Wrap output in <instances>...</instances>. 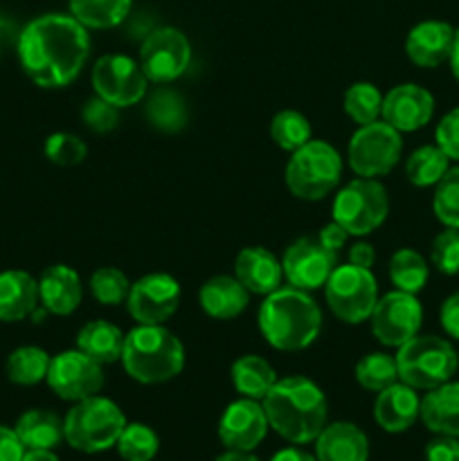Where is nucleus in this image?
Segmentation results:
<instances>
[{"mask_svg": "<svg viewBox=\"0 0 459 461\" xmlns=\"http://www.w3.org/2000/svg\"><path fill=\"white\" fill-rule=\"evenodd\" d=\"M25 453V446L21 444L16 432L12 428L0 426V461H22Z\"/></svg>", "mask_w": 459, "mask_h": 461, "instance_id": "nucleus-47", "label": "nucleus"}, {"mask_svg": "<svg viewBox=\"0 0 459 461\" xmlns=\"http://www.w3.org/2000/svg\"><path fill=\"white\" fill-rule=\"evenodd\" d=\"M399 381L414 390H435L454 376L459 358L448 340L436 336H414L399 347Z\"/></svg>", "mask_w": 459, "mask_h": 461, "instance_id": "nucleus-6", "label": "nucleus"}, {"mask_svg": "<svg viewBox=\"0 0 459 461\" xmlns=\"http://www.w3.org/2000/svg\"><path fill=\"white\" fill-rule=\"evenodd\" d=\"M88 156V147L75 133H54L45 140V158L58 167H76Z\"/></svg>", "mask_w": 459, "mask_h": 461, "instance_id": "nucleus-41", "label": "nucleus"}, {"mask_svg": "<svg viewBox=\"0 0 459 461\" xmlns=\"http://www.w3.org/2000/svg\"><path fill=\"white\" fill-rule=\"evenodd\" d=\"M76 349L99 365L117 363L122 360V349H124V333L106 320H94L81 327L76 336Z\"/></svg>", "mask_w": 459, "mask_h": 461, "instance_id": "nucleus-27", "label": "nucleus"}, {"mask_svg": "<svg viewBox=\"0 0 459 461\" xmlns=\"http://www.w3.org/2000/svg\"><path fill=\"white\" fill-rule=\"evenodd\" d=\"M18 34H21V32H16V25H14L9 18L0 16V59H3V54L7 52L14 43H16Z\"/></svg>", "mask_w": 459, "mask_h": 461, "instance_id": "nucleus-50", "label": "nucleus"}, {"mask_svg": "<svg viewBox=\"0 0 459 461\" xmlns=\"http://www.w3.org/2000/svg\"><path fill=\"white\" fill-rule=\"evenodd\" d=\"M345 111L358 126L378 122L382 111L381 90L367 81L349 86V90L345 93Z\"/></svg>", "mask_w": 459, "mask_h": 461, "instance_id": "nucleus-36", "label": "nucleus"}, {"mask_svg": "<svg viewBox=\"0 0 459 461\" xmlns=\"http://www.w3.org/2000/svg\"><path fill=\"white\" fill-rule=\"evenodd\" d=\"M435 140L436 147H439L450 160L459 162V106L441 117V122L436 124L435 131Z\"/></svg>", "mask_w": 459, "mask_h": 461, "instance_id": "nucleus-44", "label": "nucleus"}, {"mask_svg": "<svg viewBox=\"0 0 459 461\" xmlns=\"http://www.w3.org/2000/svg\"><path fill=\"white\" fill-rule=\"evenodd\" d=\"M349 237L351 234L346 232L345 228H342L340 223H336V221H331V223L328 225H324L322 230H320V243H322L324 248H327V250H331V252H340L342 248L346 246V241H349Z\"/></svg>", "mask_w": 459, "mask_h": 461, "instance_id": "nucleus-48", "label": "nucleus"}, {"mask_svg": "<svg viewBox=\"0 0 459 461\" xmlns=\"http://www.w3.org/2000/svg\"><path fill=\"white\" fill-rule=\"evenodd\" d=\"M282 261L266 248H243L234 261V277L255 295H270L282 284Z\"/></svg>", "mask_w": 459, "mask_h": 461, "instance_id": "nucleus-21", "label": "nucleus"}, {"mask_svg": "<svg viewBox=\"0 0 459 461\" xmlns=\"http://www.w3.org/2000/svg\"><path fill=\"white\" fill-rule=\"evenodd\" d=\"M122 363L133 381L160 385L183 372L184 347L162 324H140L124 336Z\"/></svg>", "mask_w": 459, "mask_h": 461, "instance_id": "nucleus-4", "label": "nucleus"}, {"mask_svg": "<svg viewBox=\"0 0 459 461\" xmlns=\"http://www.w3.org/2000/svg\"><path fill=\"white\" fill-rule=\"evenodd\" d=\"M115 448L124 461H151L160 450V439L144 423H126Z\"/></svg>", "mask_w": 459, "mask_h": 461, "instance_id": "nucleus-37", "label": "nucleus"}, {"mask_svg": "<svg viewBox=\"0 0 459 461\" xmlns=\"http://www.w3.org/2000/svg\"><path fill=\"white\" fill-rule=\"evenodd\" d=\"M81 120H84V124L93 133H111L120 124V108L97 95V97L88 99L84 104V108H81Z\"/></svg>", "mask_w": 459, "mask_h": 461, "instance_id": "nucleus-43", "label": "nucleus"}, {"mask_svg": "<svg viewBox=\"0 0 459 461\" xmlns=\"http://www.w3.org/2000/svg\"><path fill=\"white\" fill-rule=\"evenodd\" d=\"M432 210L446 228L459 230V167H450L435 185Z\"/></svg>", "mask_w": 459, "mask_h": 461, "instance_id": "nucleus-39", "label": "nucleus"}, {"mask_svg": "<svg viewBox=\"0 0 459 461\" xmlns=\"http://www.w3.org/2000/svg\"><path fill=\"white\" fill-rule=\"evenodd\" d=\"M50 369V356L40 347H18L9 354L4 372L16 385H36L45 381Z\"/></svg>", "mask_w": 459, "mask_h": 461, "instance_id": "nucleus-34", "label": "nucleus"}, {"mask_svg": "<svg viewBox=\"0 0 459 461\" xmlns=\"http://www.w3.org/2000/svg\"><path fill=\"white\" fill-rule=\"evenodd\" d=\"M282 268L284 277L288 279L291 286L309 293L315 291V288H322L327 284L333 270L338 268V255L327 250L320 243V239L304 237L297 239L295 243L288 246L282 261Z\"/></svg>", "mask_w": 459, "mask_h": 461, "instance_id": "nucleus-16", "label": "nucleus"}, {"mask_svg": "<svg viewBox=\"0 0 459 461\" xmlns=\"http://www.w3.org/2000/svg\"><path fill=\"white\" fill-rule=\"evenodd\" d=\"M324 297L338 320L360 324L369 320L378 302V282L372 270L358 266H338L324 284Z\"/></svg>", "mask_w": 459, "mask_h": 461, "instance_id": "nucleus-9", "label": "nucleus"}, {"mask_svg": "<svg viewBox=\"0 0 459 461\" xmlns=\"http://www.w3.org/2000/svg\"><path fill=\"white\" fill-rule=\"evenodd\" d=\"M374 261H376V252L369 243H354L349 248V264L358 266V268L372 270Z\"/></svg>", "mask_w": 459, "mask_h": 461, "instance_id": "nucleus-49", "label": "nucleus"}, {"mask_svg": "<svg viewBox=\"0 0 459 461\" xmlns=\"http://www.w3.org/2000/svg\"><path fill=\"white\" fill-rule=\"evenodd\" d=\"M14 432L25 450H54L66 439L63 421L50 410H27L16 421Z\"/></svg>", "mask_w": 459, "mask_h": 461, "instance_id": "nucleus-28", "label": "nucleus"}, {"mask_svg": "<svg viewBox=\"0 0 459 461\" xmlns=\"http://www.w3.org/2000/svg\"><path fill=\"white\" fill-rule=\"evenodd\" d=\"M428 277H430V268L423 255H418L412 248H400L392 255L390 259V279L396 286V291L405 293H421L426 288Z\"/></svg>", "mask_w": 459, "mask_h": 461, "instance_id": "nucleus-32", "label": "nucleus"}, {"mask_svg": "<svg viewBox=\"0 0 459 461\" xmlns=\"http://www.w3.org/2000/svg\"><path fill=\"white\" fill-rule=\"evenodd\" d=\"M426 461H459L457 437L439 435L426 446Z\"/></svg>", "mask_w": 459, "mask_h": 461, "instance_id": "nucleus-45", "label": "nucleus"}, {"mask_svg": "<svg viewBox=\"0 0 459 461\" xmlns=\"http://www.w3.org/2000/svg\"><path fill=\"white\" fill-rule=\"evenodd\" d=\"M22 461H58L52 450H27Z\"/></svg>", "mask_w": 459, "mask_h": 461, "instance_id": "nucleus-52", "label": "nucleus"}, {"mask_svg": "<svg viewBox=\"0 0 459 461\" xmlns=\"http://www.w3.org/2000/svg\"><path fill=\"white\" fill-rule=\"evenodd\" d=\"M39 304V282L22 270L0 273V322H18L34 313Z\"/></svg>", "mask_w": 459, "mask_h": 461, "instance_id": "nucleus-26", "label": "nucleus"}, {"mask_svg": "<svg viewBox=\"0 0 459 461\" xmlns=\"http://www.w3.org/2000/svg\"><path fill=\"white\" fill-rule=\"evenodd\" d=\"M448 169L450 158L436 144L418 147L405 162V176L414 187H435Z\"/></svg>", "mask_w": 459, "mask_h": 461, "instance_id": "nucleus-33", "label": "nucleus"}, {"mask_svg": "<svg viewBox=\"0 0 459 461\" xmlns=\"http://www.w3.org/2000/svg\"><path fill=\"white\" fill-rule=\"evenodd\" d=\"M315 459L318 461H367V435L356 423L338 421L324 426L315 439Z\"/></svg>", "mask_w": 459, "mask_h": 461, "instance_id": "nucleus-22", "label": "nucleus"}, {"mask_svg": "<svg viewBox=\"0 0 459 461\" xmlns=\"http://www.w3.org/2000/svg\"><path fill=\"white\" fill-rule=\"evenodd\" d=\"M50 390L63 401H84L90 396H97L104 387V372L102 365L94 363L79 349L63 351L50 360L48 369Z\"/></svg>", "mask_w": 459, "mask_h": 461, "instance_id": "nucleus-14", "label": "nucleus"}, {"mask_svg": "<svg viewBox=\"0 0 459 461\" xmlns=\"http://www.w3.org/2000/svg\"><path fill=\"white\" fill-rule=\"evenodd\" d=\"M288 192L302 201H320L338 187L342 178V158L324 140H310L297 149L286 165Z\"/></svg>", "mask_w": 459, "mask_h": 461, "instance_id": "nucleus-7", "label": "nucleus"}, {"mask_svg": "<svg viewBox=\"0 0 459 461\" xmlns=\"http://www.w3.org/2000/svg\"><path fill=\"white\" fill-rule=\"evenodd\" d=\"M192 61L187 36L176 27H158L144 39L140 66L153 84H169L184 75Z\"/></svg>", "mask_w": 459, "mask_h": 461, "instance_id": "nucleus-12", "label": "nucleus"}, {"mask_svg": "<svg viewBox=\"0 0 459 461\" xmlns=\"http://www.w3.org/2000/svg\"><path fill=\"white\" fill-rule=\"evenodd\" d=\"M270 461H318V459H315V455H309L302 448H284L279 450V453H274Z\"/></svg>", "mask_w": 459, "mask_h": 461, "instance_id": "nucleus-51", "label": "nucleus"}, {"mask_svg": "<svg viewBox=\"0 0 459 461\" xmlns=\"http://www.w3.org/2000/svg\"><path fill=\"white\" fill-rule=\"evenodd\" d=\"M147 75L130 57L106 54L93 68L94 93L117 108H129L147 95Z\"/></svg>", "mask_w": 459, "mask_h": 461, "instance_id": "nucleus-13", "label": "nucleus"}, {"mask_svg": "<svg viewBox=\"0 0 459 461\" xmlns=\"http://www.w3.org/2000/svg\"><path fill=\"white\" fill-rule=\"evenodd\" d=\"M421 412V399L417 390L405 383H394L378 392L374 403V419L385 432H405L417 423Z\"/></svg>", "mask_w": 459, "mask_h": 461, "instance_id": "nucleus-20", "label": "nucleus"}, {"mask_svg": "<svg viewBox=\"0 0 459 461\" xmlns=\"http://www.w3.org/2000/svg\"><path fill=\"white\" fill-rule=\"evenodd\" d=\"M418 419L435 435L459 437V383L448 381L428 390L421 399Z\"/></svg>", "mask_w": 459, "mask_h": 461, "instance_id": "nucleus-25", "label": "nucleus"}, {"mask_svg": "<svg viewBox=\"0 0 459 461\" xmlns=\"http://www.w3.org/2000/svg\"><path fill=\"white\" fill-rule=\"evenodd\" d=\"M144 115L153 129L162 133H178L189 120V108L183 95L171 88H156L147 99Z\"/></svg>", "mask_w": 459, "mask_h": 461, "instance_id": "nucleus-29", "label": "nucleus"}, {"mask_svg": "<svg viewBox=\"0 0 459 461\" xmlns=\"http://www.w3.org/2000/svg\"><path fill=\"white\" fill-rule=\"evenodd\" d=\"M270 135L279 149L295 153L297 149L310 142V124L302 113L279 111L270 122Z\"/></svg>", "mask_w": 459, "mask_h": 461, "instance_id": "nucleus-38", "label": "nucleus"}, {"mask_svg": "<svg viewBox=\"0 0 459 461\" xmlns=\"http://www.w3.org/2000/svg\"><path fill=\"white\" fill-rule=\"evenodd\" d=\"M454 30L446 21H423L410 30L405 52L418 68H436L450 59L454 45Z\"/></svg>", "mask_w": 459, "mask_h": 461, "instance_id": "nucleus-19", "label": "nucleus"}, {"mask_svg": "<svg viewBox=\"0 0 459 461\" xmlns=\"http://www.w3.org/2000/svg\"><path fill=\"white\" fill-rule=\"evenodd\" d=\"M356 381L360 387L369 392H382L385 387L399 383V367H396V358L390 354H367L356 363Z\"/></svg>", "mask_w": 459, "mask_h": 461, "instance_id": "nucleus-35", "label": "nucleus"}, {"mask_svg": "<svg viewBox=\"0 0 459 461\" xmlns=\"http://www.w3.org/2000/svg\"><path fill=\"white\" fill-rule=\"evenodd\" d=\"M16 50L22 70L36 86L63 88L84 70L90 39L75 16L45 14L22 27Z\"/></svg>", "mask_w": 459, "mask_h": 461, "instance_id": "nucleus-1", "label": "nucleus"}, {"mask_svg": "<svg viewBox=\"0 0 459 461\" xmlns=\"http://www.w3.org/2000/svg\"><path fill=\"white\" fill-rule=\"evenodd\" d=\"M390 214V198L376 178H358L336 194L333 221L351 237H367L381 228Z\"/></svg>", "mask_w": 459, "mask_h": 461, "instance_id": "nucleus-8", "label": "nucleus"}, {"mask_svg": "<svg viewBox=\"0 0 459 461\" xmlns=\"http://www.w3.org/2000/svg\"><path fill=\"white\" fill-rule=\"evenodd\" d=\"M448 63H450V70H453L454 79L459 81V30H457V34H454V45H453V52H450Z\"/></svg>", "mask_w": 459, "mask_h": 461, "instance_id": "nucleus-54", "label": "nucleus"}, {"mask_svg": "<svg viewBox=\"0 0 459 461\" xmlns=\"http://www.w3.org/2000/svg\"><path fill=\"white\" fill-rule=\"evenodd\" d=\"M369 322H372L374 338L381 345L399 349L400 345L418 336L423 322L421 302L412 293H387L376 302L372 315H369Z\"/></svg>", "mask_w": 459, "mask_h": 461, "instance_id": "nucleus-11", "label": "nucleus"}, {"mask_svg": "<svg viewBox=\"0 0 459 461\" xmlns=\"http://www.w3.org/2000/svg\"><path fill=\"white\" fill-rule=\"evenodd\" d=\"M259 329L274 349L300 351L313 345L322 331V311L306 291L279 286L261 304Z\"/></svg>", "mask_w": 459, "mask_h": 461, "instance_id": "nucleus-3", "label": "nucleus"}, {"mask_svg": "<svg viewBox=\"0 0 459 461\" xmlns=\"http://www.w3.org/2000/svg\"><path fill=\"white\" fill-rule=\"evenodd\" d=\"M439 320L444 331L448 333L450 338H454V340H459V291L453 293V295L441 304Z\"/></svg>", "mask_w": 459, "mask_h": 461, "instance_id": "nucleus-46", "label": "nucleus"}, {"mask_svg": "<svg viewBox=\"0 0 459 461\" xmlns=\"http://www.w3.org/2000/svg\"><path fill=\"white\" fill-rule=\"evenodd\" d=\"M90 293L104 306H117L129 300L130 284L117 268H99L90 277Z\"/></svg>", "mask_w": 459, "mask_h": 461, "instance_id": "nucleus-40", "label": "nucleus"}, {"mask_svg": "<svg viewBox=\"0 0 459 461\" xmlns=\"http://www.w3.org/2000/svg\"><path fill=\"white\" fill-rule=\"evenodd\" d=\"M129 313L138 324H162L178 311L180 284L171 275L151 273L130 284Z\"/></svg>", "mask_w": 459, "mask_h": 461, "instance_id": "nucleus-15", "label": "nucleus"}, {"mask_svg": "<svg viewBox=\"0 0 459 461\" xmlns=\"http://www.w3.org/2000/svg\"><path fill=\"white\" fill-rule=\"evenodd\" d=\"M430 261L441 275H459V230L446 228L432 241Z\"/></svg>", "mask_w": 459, "mask_h": 461, "instance_id": "nucleus-42", "label": "nucleus"}, {"mask_svg": "<svg viewBox=\"0 0 459 461\" xmlns=\"http://www.w3.org/2000/svg\"><path fill=\"white\" fill-rule=\"evenodd\" d=\"M124 428V412L104 396L76 401L75 408L63 419V435L68 446L86 455L112 448Z\"/></svg>", "mask_w": 459, "mask_h": 461, "instance_id": "nucleus-5", "label": "nucleus"}, {"mask_svg": "<svg viewBox=\"0 0 459 461\" xmlns=\"http://www.w3.org/2000/svg\"><path fill=\"white\" fill-rule=\"evenodd\" d=\"M270 428L295 446L313 444L328 419L324 392L310 378L288 376L274 383L264 399Z\"/></svg>", "mask_w": 459, "mask_h": 461, "instance_id": "nucleus-2", "label": "nucleus"}, {"mask_svg": "<svg viewBox=\"0 0 459 461\" xmlns=\"http://www.w3.org/2000/svg\"><path fill=\"white\" fill-rule=\"evenodd\" d=\"M232 383L234 390L243 396V399L264 401L266 394L274 387L277 376L270 363H266L261 356H241L234 360L232 365Z\"/></svg>", "mask_w": 459, "mask_h": 461, "instance_id": "nucleus-30", "label": "nucleus"}, {"mask_svg": "<svg viewBox=\"0 0 459 461\" xmlns=\"http://www.w3.org/2000/svg\"><path fill=\"white\" fill-rule=\"evenodd\" d=\"M81 297H84V286L76 270H72L70 266H50L40 275L39 300L50 313L70 315L81 304Z\"/></svg>", "mask_w": 459, "mask_h": 461, "instance_id": "nucleus-23", "label": "nucleus"}, {"mask_svg": "<svg viewBox=\"0 0 459 461\" xmlns=\"http://www.w3.org/2000/svg\"><path fill=\"white\" fill-rule=\"evenodd\" d=\"M214 461H259V459L250 453H241V450H228V453H223Z\"/></svg>", "mask_w": 459, "mask_h": 461, "instance_id": "nucleus-53", "label": "nucleus"}, {"mask_svg": "<svg viewBox=\"0 0 459 461\" xmlns=\"http://www.w3.org/2000/svg\"><path fill=\"white\" fill-rule=\"evenodd\" d=\"M403 140L387 122L364 124L351 135L349 167L360 178H381L390 174L400 160Z\"/></svg>", "mask_w": 459, "mask_h": 461, "instance_id": "nucleus-10", "label": "nucleus"}, {"mask_svg": "<svg viewBox=\"0 0 459 461\" xmlns=\"http://www.w3.org/2000/svg\"><path fill=\"white\" fill-rule=\"evenodd\" d=\"M270 423L264 405L252 399H238L225 408L219 421V439L228 450L252 453L266 439Z\"/></svg>", "mask_w": 459, "mask_h": 461, "instance_id": "nucleus-17", "label": "nucleus"}, {"mask_svg": "<svg viewBox=\"0 0 459 461\" xmlns=\"http://www.w3.org/2000/svg\"><path fill=\"white\" fill-rule=\"evenodd\" d=\"M435 113V97L417 84H400L382 97V122L399 133L423 129Z\"/></svg>", "mask_w": 459, "mask_h": 461, "instance_id": "nucleus-18", "label": "nucleus"}, {"mask_svg": "<svg viewBox=\"0 0 459 461\" xmlns=\"http://www.w3.org/2000/svg\"><path fill=\"white\" fill-rule=\"evenodd\" d=\"M198 302L210 318L232 320L246 311L250 293L237 277L219 275V277H212L202 284Z\"/></svg>", "mask_w": 459, "mask_h": 461, "instance_id": "nucleus-24", "label": "nucleus"}, {"mask_svg": "<svg viewBox=\"0 0 459 461\" xmlns=\"http://www.w3.org/2000/svg\"><path fill=\"white\" fill-rule=\"evenodd\" d=\"M133 0H70V14L86 30H108L129 16Z\"/></svg>", "mask_w": 459, "mask_h": 461, "instance_id": "nucleus-31", "label": "nucleus"}]
</instances>
